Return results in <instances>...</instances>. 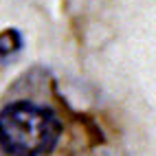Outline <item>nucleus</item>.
I'll list each match as a JSON object with an SVG mask.
<instances>
[{"instance_id":"obj_2","label":"nucleus","mask_w":156,"mask_h":156,"mask_svg":"<svg viewBox=\"0 0 156 156\" xmlns=\"http://www.w3.org/2000/svg\"><path fill=\"white\" fill-rule=\"evenodd\" d=\"M20 46V35L16 33V31H5L2 35H0V55H7L11 53V51H16Z\"/></svg>"},{"instance_id":"obj_1","label":"nucleus","mask_w":156,"mask_h":156,"mask_svg":"<svg viewBox=\"0 0 156 156\" xmlns=\"http://www.w3.org/2000/svg\"><path fill=\"white\" fill-rule=\"evenodd\" d=\"M62 123L51 110L18 101L0 112V145L9 156H42L55 147Z\"/></svg>"},{"instance_id":"obj_3","label":"nucleus","mask_w":156,"mask_h":156,"mask_svg":"<svg viewBox=\"0 0 156 156\" xmlns=\"http://www.w3.org/2000/svg\"><path fill=\"white\" fill-rule=\"evenodd\" d=\"M7 152H5V147H2V145H0V156H5Z\"/></svg>"}]
</instances>
